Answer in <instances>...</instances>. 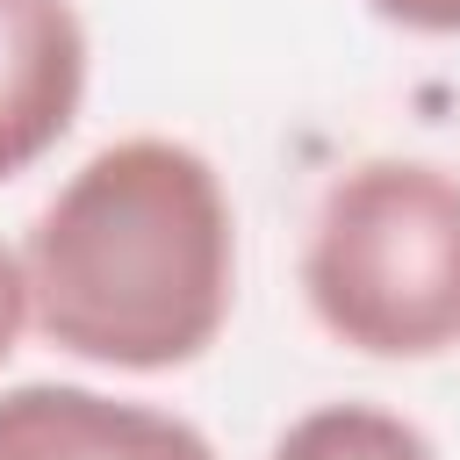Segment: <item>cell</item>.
<instances>
[{
    "label": "cell",
    "instance_id": "8992f818",
    "mask_svg": "<svg viewBox=\"0 0 460 460\" xmlns=\"http://www.w3.org/2000/svg\"><path fill=\"white\" fill-rule=\"evenodd\" d=\"M36 323V302H29V266H22V244H0V367L14 359L22 331Z\"/></svg>",
    "mask_w": 460,
    "mask_h": 460
},
{
    "label": "cell",
    "instance_id": "277c9868",
    "mask_svg": "<svg viewBox=\"0 0 460 460\" xmlns=\"http://www.w3.org/2000/svg\"><path fill=\"white\" fill-rule=\"evenodd\" d=\"M86 22L72 0H0V180L43 165L86 101Z\"/></svg>",
    "mask_w": 460,
    "mask_h": 460
},
{
    "label": "cell",
    "instance_id": "7a4b0ae2",
    "mask_svg": "<svg viewBox=\"0 0 460 460\" xmlns=\"http://www.w3.org/2000/svg\"><path fill=\"white\" fill-rule=\"evenodd\" d=\"M302 302L359 359L460 352V172L438 158L345 165L302 237Z\"/></svg>",
    "mask_w": 460,
    "mask_h": 460
},
{
    "label": "cell",
    "instance_id": "5b68a950",
    "mask_svg": "<svg viewBox=\"0 0 460 460\" xmlns=\"http://www.w3.org/2000/svg\"><path fill=\"white\" fill-rule=\"evenodd\" d=\"M266 460H438V446L402 410H381V402H316V410H302L273 438Z\"/></svg>",
    "mask_w": 460,
    "mask_h": 460
},
{
    "label": "cell",
    "instance_id": "52a82bcc",
    "mask_svg": "<svg viewBox=\"0 0 460 460\" xmlns=\"http://www.w3.org/2000/svg\"><path fill=\"white\" fill-rule=\"evenodd\" d=\"M367 7L410 36H460V0H367Z\"/></svg>",
    "mask_w": 460,
    "mask_h": 460
},
{
    "label": "cell",
    "instance_id": "3957f363",
    "mask_svg": "<svg viewBox=\"0 0 460 460\" xmlns=\"http://www.w3.org/2000/svg\"><path fill=\"white\" fill-rule=\"evenodd\" d=\"M0 460H216V446L201 424L86 381H14L0 388Z\"/></svg>",
    "mask_w": 460,
    "mask_h": 460
},
{
    "label": "cell",
    "instance_id": "6da1fadb",
    "mask_svg": "<svg viewBox=\"0 0 460 460\" xmlns=\"http://www.w3.org/2000/svg\"><path fill=\"white\" fill-rule=\"evenodd\" d=\"M36 331L108 374L194 367L237 309V208L180 137H115L22 237Z\"/></svg>",
    "mask_w": 460,
    "mask_h": 460
}]
</instances>
